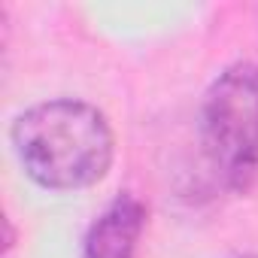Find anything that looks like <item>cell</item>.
<instances>
[{
	"mask_svg": "<svg viewBox=\"0 0 258 258\" xmlns=\"http://www.w3.org/2000/svg\"><path fill=\"white\" fill-rule=\"evenodd\" d=\"M13 146L22 170L52 191H79L100 182L115 155L106 115L73 97L25 109L13 121Z\"/></svg>",
	"mask_w": 258,
	"mask_h": 258,
	"instance_id": "obj_1",
	"label": "cell"
},
{
	"mask_svg": "<svg viewBox=\"0 0 258 258\" xmlns=\"http://www.w3.org/2000/svg\"><path fill=\"white\" fill-rule=\"evenodd\" d=\"M198 134L216 179L246 195L258 179V64L225 67L204 91Z\"/></svg>",
	"mask_w": 258,
	"mask_h": 258,
	"instance_id": "obj_2",
	"label": "cell"
},
{
	"mask_svg": "<svg viewBox=\"0 0 258 258\" xmlns=\"http://www.w3.org/2000/svg\"><path fill=\"white\" fill-rule=\"evenodd\" d=\"M146 228V204L124 191L112 198L91 222L82 240V258H134L140 234Z\"/></svg>",
	"mask_w": 258,
	"mask_h": 258,
	"instance_id": "obj_3",
	"label": "cell"
},
{
	"mask_svg": "<svg viewBox=\"0 0 258 258\" xmlns=\"http://www.w3.org/2000/svg\"><path fill=\"white\" fill-rule=\"evenodd\" d=\"M243 258H258V255H243Z\"/></svg>",
	"mask_w": 258,
	"mask_h": 258,
	"instance_id": "obj_4",
	"label": "cell"
}]
</instances>
